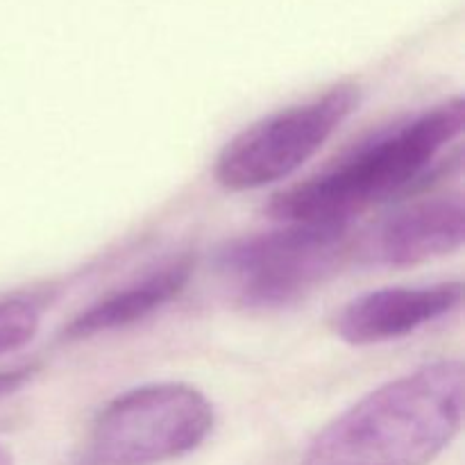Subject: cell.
<instances>
[{"label":"cell","instance_id":"cell-1","mask_svg":"<svg viewBox=\"0 0 465 465\" xmlns=\"http://www.w3.org/2000/svg\"><path fill=\"white\" fill-rule=\"evenodd\" d=\"M463 422V363L440 359L345 409L309 443L302 465H430Z\"/></svg>","mask_w":465,"mask_h":465},{"label":"cell","instance_id":"cell-2","mask_svg":"<svg viewBox=\"0 0 465 465\" xmlns=\"http://www.w3.org/2000/svg\"><path fill=\"white\" fill-rule=\"evenodd\" d=\"M463 125V98L431 104L377 132L334 166L272 195L268 216L280 223L350 225L359 213L425 180Z\"/></svg>","mask_w":465,"mask_h":465},{"label":"cell","instance_id":"cell-3","mask_svg":"<svg viewBox=\"0 0 465 465\" xmlns=\"http://www.w3.org/2000/svg\"><path fill=\"white\" fill-rule=\"evenodd\" d=\"M207 395L180 381L143 384L100 409L73 465H162L195 452L213 431Z\"/></svg>","mask_w":465,"mask_h":465},{"label":"cell","instance_id":"cell-4","mask_svg":"<svg viewBox=\"0 0 465 465\" xmlns=\"http://www.w3.org/2000/svg\"><path fill=\"white\" fill-rule=\"evenodd\" d=\"M350 252V225L284 223L225 241L213 266L232 298L248 309H284L325 284Z\"/></svg>","mask_w":465,"mask_h":465},{"label":"cell","instance_id":"cell-5","mask_svg":"<svg viewBox=\"0 0 465 465\" xmlns=\"http://www.w3.org/2000/svg\"><path fill=\"white\" fill-rule=\"evenodd\" d=\"M359 103V86L341 82L316 98L250 123L223 145L213 162V180L232 193L286 180L334 136Z\"/></svg>","mask_w":465,"mask_h":465},{"label":"cell","instance_id":"cell-6","mask_svg":"<svg viewBox=\"0 0 465 465\" xmlns=\"http://www.w3.org/2000/svg\"><path fill=\"white\" fill-rule=\"evenodd\" d=\"M461 302V282L389 286L350 300L336 312L331 327L348 345H380L411 336L431 322L452 316Z\"/></svg>","mask_w":465,"mask_h":465},{"label":"cell","instance_id":"cell-7","mask_svg":"<svg viewBox=\"0 0 465 465\" xmlns=\"http://www.w3.org/2000/svg\"><path fill=\"white\" fill-rule=\"evenodd\" d=\"M465 236V204L461 195L427 198L386 218L368 243L372 263L386 268H411L457 252Z\"/></svg>","mask_w":465,"mask_h":465},{"label":"cell","instance_id":"cell-8","mask_svg":"<svg viewBox=\"0 0 465 465\" xmlns=\"http://www.w3.org/2000/svg\"><path fill=\"white\" fill-rule=\"evenodd\" d=\"M193 268L195 257L189 252L159 263L143 277L130 282L114 293H107L89 309L77 313L62 330V341L66 343L89 341L145 321L159 309L171 304L186 289L193 277Z\"/></svg>","mask_w":465,"mask_h":465},{"label":"cell","instance_id":"cell-9","mask_svg":"<svg viewBox=\"0 0 465 465\" xmlns=\"http://www.w3.org/2000/svg\"><path fill=\"white\" fill-rule=\"evenodd\" d=\"M41 327V304L27 295L0 298V354L23 348Z\"/></svg>","mask_w":465,"mask_h":465},{"label":"cell","instance_id":"cell-10","mask_svg":"<svg viewBox=\"0 0 465 465\" xmlns=\"http://www.w3.org/2000/svg\"><path fill=\"white\" fill-rule=\"evenodd\" d=\"M36 368L35 366H23V368H12V371H0V398L5 395L16 393L18 389L32 381Z\"/></svg>","mask_w":465,"mask_h":465},{"label":"cell","instance_id":"cell-11","mask_svg":"<svg viewBox=\"0 0 465 465\" xmlns=\"http://www.w3.org/2000/svg\"><path fill=\"white\" fill-rule=\"evenodd\" d=\"M0 465H14L12 454H9L5 448H0Z\"/></svg>","mask_w":465,"mask_h":465}]
</instances>
